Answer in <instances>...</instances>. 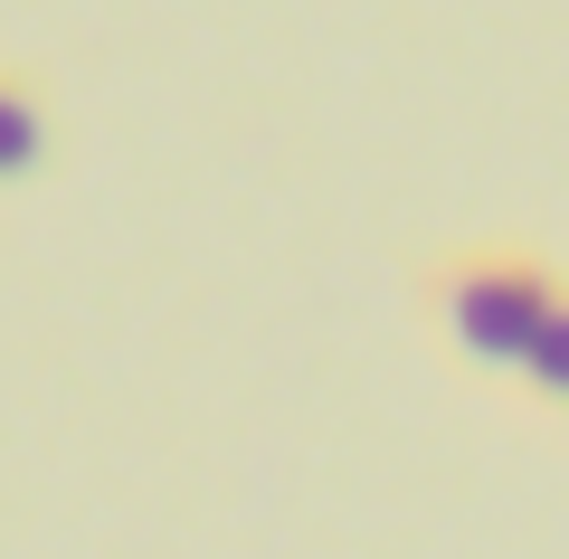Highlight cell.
I'll return each mask as SVG.
<instances>
[{"instance_id": "2", "label": "cell", "mask_w": 569, "mask_h": 559, "mask_svg": "<svg viewBox=\"0 0 569 559\" xmlns=\"http://www.w3.org/2000/svg\"><path fill=\"white\" fill-rule=\"evenodd\" d=\"M39 152H48V104L20 67H0V190L39 171Z\"/></svg>"}, {"instance_id": "3", "label": "cell", "mask_w": 569, "mask_h": 559, "mask_svg": "<svg viewBox=\"0 0 569 559\" xmlns=\"http://www.w3.org/2000/svg\"><path fill=\"white\" fill-rule=\"evenodd\" d=\"M522 389L550 418H569V276H560V295H550L541 332H531V351H522Z\"/></svg>"}, {"instance_id": "1", "label": "cell", "mask_w": 569, "mask_h": 559, "mask_svg": "<svg viewBox=\"0 0 569 559\" xmlns=\"http://www.w3.org/2000/svg\"><path fill=\"white\" fill-rule=\"evenodd\" d=\"M550 295H560V276H550L531 247H475V257H447L437 285H427L437 332L456 341V360H475V370H512V380H522V351H531V332H541Z\"/></svg>"}]
</instances>
